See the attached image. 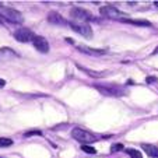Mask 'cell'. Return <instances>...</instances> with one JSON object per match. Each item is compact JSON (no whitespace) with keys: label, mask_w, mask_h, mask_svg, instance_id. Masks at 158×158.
<instances>
[{"label":"cell","mask_w":158,"mask_h":158,"mask_svg":"<svg viewBox=\"0 0 158 158\" xmlns=\"http://www.w3.org/2000/svg\"><path fill=\"white\" fill-rule=\"evenodd\" d=\"M23 14L11 7L0 6V23H10V24H23Z\"/></svg>","instance_id":"6da1fadb"},{"label":"cell","mask_w":158,"mask_h":158,"mask_svg":"<svg viewBox=\"0 0 158 158\" xmlns=\"http://www.w3.org/2000/svg\"><path fill=\"white\" fill-rule=\"evenodd\" d=\"M10 146H13L11 139H6V137L0 139V147H10Z\"/></svg>","instance_id":"9a60e30c"},{"label":"cell","mask_w":158,"mask_h":158,"mask_svg":"<svg viewBox=\"0 0 158 158\" xmlns=\"http://www.w3.org/2000/svg\"><path fill=\"white\" fill-rule=\"evenodd\" d=\"M94 88L98 89L99 93L102 95H109V97H119V95H123L125 91L119 87H109V85H99V84H95Z\"/></svg>","instance_id":"277c9868"},{"label":"cell","mask_w":158,"mask_h":158,"mask_svg":"<svg viewBox=\"0 0 158 158\" xmlns=\"http://www.w3.org/2000/svg\"><path fill=\"white\" fill-rule=\"evenodd\" d=\"M31 136H41V131L39 130H31L24 133V137H31Z\"/></svg>","instance_id":"e0dca14e"},{"label":"cell","mask_w":158,"mask_h":158,"mask_svg":"<svg viewBox=\"0 0 158 158\" xmlns=\"http://www.w3.org/2000/svg\"><path fill=\"white\" fill-rule=\"evenodd\" d=\"M69 25L77 34H80L81 36H85V38H93V35H94L93 28L89 27L87 23H69Z\"/></svg>","instance_id":"3957f363"},{"label":"cell","mask_w":158,"mask_h":158,"mask_svg":"<svg viewBox=\"0 0 158 158\" xmlns=\"http://www.w3.org/2000/svg\"><path fill=\"white\" fill-rule=\"evenodd\" d=\"M4 85H6V81H4L3 78H0V88H3Z\"/></svg>","instance_id":"ffe728a7"},{"label":"cell","mask_w":158,"mask_h":158,"mask_svg":"<svg viewBox=\"0 0 158 158\" xmlns=\"http://www.w3.org/2000/svg\"><path fill=\"white\" fill-rule=\"evenodd\" d=\"M99 13H101V15H104V17L106 18H120V15H122V11L120 10H118L116 7L114 6H104L99 9Z\"/></svg>","instance_id":"ba28073f"},{"label":"cell","mask_w":158,"mask_h":158,"mask_svg":"<svg viewBox=\"0 0 158 158\" xmlns=\"http://www.w3.org/2000/svg\"><path fill=\"white\" fill-rule=\"evenodd\" d=\"M72 137L74 139V140L83 143V144L94 143V141L98 140L94 134H91L89 131L84 130V129H80V127H74V129H73V130H72Z\"/></svg>","instance_id":"7a4b0ae2"},{"label":"cell","mask_w":158,"mask_h":158,"mask_svg":"<svg viewBox=\"0 0 158 158\" xmlns=\"http://www.w3.org/2000/svg\"><path fill=\"white\" fill-rule=\"evenodd\" d=\"M126 152H127L131 158H141L140 151H137V150H134V148H127L126 150Z\"/></svg>","instance_id":"5bb4252c"},{"label":"cell","mask_w":158,"mask_h":158,"mask_svg":"<svg viewBox=\"0 0 158 158\" xmlns=\"http://www.w3.org/2000/svg\"><path fill=\"white\" fill-rule=\"evenodd\" d=\"M152 53H154V55H157V53H158V46L154 49V52H152Z\"/></svg>","instance_id":"44dd1931"},{"label":"cell","mask_w":158,"mask_h":158,"mask_svg":"<svg viewBox=\"0 0 158 158\" xmlns=\"http://www.w3.org/2000/svg\"><path fill=\"white\" fill-rule=\"evenodd\" d=\"M48 21L51 23V24H55V25H64V24H69L67 21L64 20V18L62 17V15L59 14V13L56 11H51L48 14Z\"/></svg>","instance_id":"9c48e42d"},{"label":"cell","mask_w":158,"mask_h":158,"mask_svg":"<svg viewBox=\"0 0 158 158\" xmlns=\"http://www.w3.org/2000/svg\"><path fill=\"white\" fill-rule=\"evenodd\" d=\"M141 148L146 151V154L151 158H158V147L152 146V144H143Z\"/></svg>","instance_id":"8fae6325"},{"label":"cell","mask_w":158,"mask_h":158,"mask_svg":"<svg viewBox=\"0 0 158 158\" xmlns=\"http://www.w3.org/2000/svg\"><path fill=\"white\" fill-rule=\"evenodd\" d=\"M78 69L83 70L84 73H87L88 76H91V77H102L104 76V73H97V72H91V70L85 69V67H81V66H78Z\"/></svg>","instance_id":"4fadbf2b"},{"label":"cell","mask_w":158,"mask_h":158,"mask_svg":"<svg viewBox=\"0 0 158 158\" xmlns=\"http://www.w3.org/2000/svg\"><path fill=\"white\" fill-rule=\"evenodd\" d=\"M81 150L84 152H87V154H95L97 152L95 148H93V147H89V146H81Z\"/></svg>","instance_id":"2e32d148"},{"label":"cell","mask_w":158,"mask_h":158,"mask_svg":"<svg viewBox=\"0 0 158 158\" xmlns=\"http://www.w3.org/2000/svg\"><path fill=\"white\" fill-rule=\"evenodd\" d=\"M154 81H157L155 77H147V83H154Z\"/></svg>","instance_id":"d6986e66"},{"label":"cell","mask_w":158,"mask_h":158,"mask_svg":"<svg viewBox=\"0 0 158 158\" xmlns=\"http://www.w3.org/2000/svg\"><path fill=\"white\" fill-rule=\"evenodd\" d=\"M70 15H72L74 20H77L78 23H87V21L94 20V17L89 14L87 10L80 9V7H73V9L70 10Z\"/></svg>","instance_id":"5b68a950"},{"label":"cell","mask_w":158,"mask_h":158,"mask_svg":"<svg viewBox=\"0 0 158 158\" xmlns=\"http://www.w3.org/2000/svg\"><path fill=\"white\" fill-rule=\"evenodd\" d=\"M122 23H126V24H133L137 25V27H151V23L146 20H130V18H120Z\"/></svg>","instance_id":"30bf717a"},{"label":"cell","mask_w":158,"mask_h":158,"mask_svg":"<svg viewBox=\"0 0 158 158\" xmlns=\"http://www.w3.org/2000/svg\"><path fill=\"white\" fill-rule=\"evenodd\" d=\"M120 150H123V146H122V144H114V146H112V152L120 151Z\"/></svg>","instance_id":"ac0fdd59"},{"label":"cell","mask_w":158,"mask_h":158,"mask_svg":"<svg viewBox=\"0 0 158 158\" xmlns=\"http://www.w3.org/2000/svg\"><path fill=\"white\" fill-rule=\"evenodd\" d=\"M14 38L17 39L18 42H31L34 41V38H35V34L32 32V31L30 30V28H25V27H21L18 28L17 31L14 32Z\"/></svg>","instance_id":"8992f818"},{"label":"cell","mask_w":158,"mask_h":158,"mask_svg":"<svg viewBox=\"0 0 158 158\" xmlns=\"http://www.w3.org/2000/svg\"><path fill=\"white\" fill-rule=\"evenodd\" d=\"M78 51L84 52V53H88V55H97V56L106 53L105 49H91V48H88V46H78Z\"/></svg>","instance_id":"7c38bea8"},{"label":"cell","mask_w":158,"mask_h":158,"mask_svg":"<svg viewBox=\"0 0 158 158\" xmlns=\"http://www.w3.org/2000/svg\"><path fill=\"white\" fill-rule=\"evenodd\" d=\"M32 44H34V48H35L38 52H41V53H48L49 52V42L46 41L44 36L35 35Z\"/></svg>","instance_id":"52a82bcc"}]
</instances>
